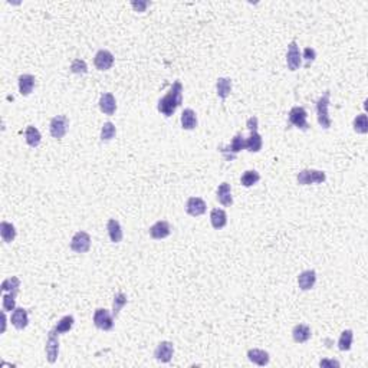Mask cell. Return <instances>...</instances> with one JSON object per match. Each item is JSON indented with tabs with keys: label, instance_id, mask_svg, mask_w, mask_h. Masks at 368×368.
<instances>
[{
	"label": "cell",
	"instance_id": "cell-29",
	"mask_svg": "<svg viewBox=\"0 0 368 368\" xmlns=\"http://www.w3.org/2000/svg\"><path fill=\"white\" fill-rule=\"evenodd\" d=\"M25 137H26V143L31 146V147H37L40 144V140H42V135L39 132V129L33 125H29L26 128V132H25Z\"/></svg>",
	"mask_w": 368,
	"mask_h": 368
},
{
	"label": "cell",
	"instance_id": "cell-6",
	"mask_svg": "<svg viewBox=\"0 0 368 368\" xmlns=\"http://www.w3.org/2000/svg\"><path fill=\"white\" fill-rule=\"evenodd\" d=\"M307 118L308 112L304 107H294L289 111V123L292 124V125H295L296 128L302 129V131H307L308 128H309Z\"/></svg>",
	"mask_w": 368,
	"mask_h": 368
},
{
	"label": "cell",
	"instance_id": "cell-20",
	"mask_svg": "<svg viewBox=\"0 0 368 368\" xmlns=\"http://www.w3.org/2000/svg\"><path fill=\"white\" fill-rule=\"evenodd\" d=\"M262 146H263V141H262V137L259 135L258 131L250 132L249 138L245 140V148L250 153H259Z\"/></svg>",
	"mask_w": 368,
	"mask_h": 368
},
{
	"label": "cell",
	"instance_id": "cell-8",
	"mask_svg": "<svg viewBox=\"0 0 368 368\" xmlns=\"http://www.w3.org/2000/svg\"><path fill=\"white\" fill-rule=\"evenodd\" d=\"M91 247V236L87 232H78L71 240V249L76 253H87Z\"/></svg>",
	"mask_w": 368,
	"mask_h": 368
},
{
	"label": "cell",
	"instance_id": "cell-38",
	"mask_svg": "<svg viewBox=\"0 0 368 368\" xmlns=\"http://www.w3.org/2000/svg\"><path fill=\"white\" fill-rule=\"evenodd\" d=\"M315 58H316L315 49H313V48H305V51H304V59L307 61V68L312 62L315 61Z\"/></svg>",
	"mask_w": 368,
	"mask_h": 368
},
{
	"label": "cell",
	"instance_id": "cell-36",
	"mask_svg": "<svg viewBox=\"0 0 368 368\" xmlns=\"http://www.w3.org/2000/svg\"><path fill=\"white\" fill-rule=\"evenodd\" d=\"M115 132H117L115 125L108 121V123H105L102 125V129H101V140H102V141H110V140H112V138L115 137Z\"/></svg>",
	"mask_w": 368,
	"mask_h": 368
},
{
	"label": "cell",
	"instance_id": "cell-33",
	"mask_svg": "<svg viewBox=\"0 0 368 368\" xmlns=\"http://www.w3.org/2000/svg\"><path fill=\"white\" fill-rule=\"evenodd\" d=\"M19 291H13V292H9V294H4L3 295V311L7 312V311H15L16 309V295H18Z\"/></svg>",
	"mask_w": 368,
	"mask_h": 368
},
{
	"label": "cell",
	"instance_id": "cell-3",
	"mask_svg": "<svg viewBox=\"0 0 368 368\" xmlns=\"http://www.w3.org/2000/svg\"><path fill=\"white\" fill-rule=\"evenodd\" d=\"M93 324L102 331H111L114 328V318L108 309L98 308L93 313Z\"/></svg>",
	"mask_w": 368,
	"mask_h": 368
},
{
	"label": "cell",
	"instance_id": "cell-19",
	"mask_svg": "<svg viewBox=\"0 0 368 368\" xmlns=\"http://www.w3.org/2000/svg\"><path fill=\"white\" fill-rule=\"evenodd\" d=\"M217 200H219L223 206H226V207H229V206L233 204V197H232L230 184L221 183L219 185V188H217Z\"/></svg>",
	"mask_w": 368,
	"mask_h": 368
},
{
	"label": "cell",
	"instance_id": "cell-17",
	"mask_svg": "<svg viewBox=\"0 0 368 368\" xmlns=\"http://www.w3.org/2000/svg\"><path fill=\"white\" fill-rule=\"evenodd\" d=\"M247 358L249 361H252L253 364L259 366V367H265L269 364V354L263 350H258V348H253V350H249L247 351Z\"/></svg>",
	"mask_w": 368,
	"mask_h": 368
},
{
	"label": "cell",
	"instance_id": "cell-13",
	"mask_svg": "<svg viewBox=\"0 0 368 368\" xmlns=\"http://www.w3.org/2000/svg\"><path fill=\"white\" fill-rule=\"evenodd\" d=\"M206 207L207 206H206L204 200L200 199V197H190L187 200V203H185V212L190 216H194V217L204 215Z\"/></svg>",
	"mask_w": 368,
	"mask_h": 368
},
{
	"label": "cell",
	"instance_id": "cell-37",
	"mask_svg": "<svg viewBox=\"0 0 368 368\" xmlns=\"http://www.w3.org/2000/svg\"><path fill=\"white\" fill-rule=\"evenodd\" d=\"M71 71L74 74H79V75H84L88 72V66H87V62L82 61V59H75V61L71 63Z\"/></svg>",
	"mask_w": 368,
	"mask_h": 368
},
{
	"label": "cell",
	"instance_id": "cell-12",
	"mask_svg": "<svg viewBox=\"0 0 368 368\" xmlns=\"http://www.w3.org/2000/svg\"><path fill=\"white\" fill-rule=\"evenodd\" d=\"M93 63H95L96 69H99V71H108L114 65V55L110 51H107V49H101V51L96 52V55L93 58Z\"/></svg>",
	"mask_w": 368,
	"mask_h": 368
},
{
	"label": "cell",
	"instance_id": "cell-1",
	"mask_svg": "<svg viewBox=\"0 0 368 368\" xmlns=\"http://www.w3.org/2000/svg\"><path fill=\"white\" fill-rule=\"evenodd\" d=\"M182 101H183V84L180 81H176L170 91L167 92V95H164L160 101H158V105H157V110L166 115V117H171L176 110L182 105Z\"/></svg>",
	"mask_w": 368,
	"mask_h": 368
},
{
	"label": "cell",
	"instance_id": "cell-21",
	"mask_svg": "<svg viewBox=\"0 0 368 368\" xmlns=\"http://www.w3.org/2000/svg\"><path fill=\"white\" fill-rule=\"evenodd\" d=\"M316 282V274L315 271H305L298 276V285L302 291H309L313 288Z\"/></svg>",
	"mask_w": 368,
	"mask_h": 368
},
{
	"label": "cell",
	"instance_id": "cell-31",
	"mask_svg": "<svg viewBox=\"0 0 368 368\" xmlns=\"http://www.w3.org/2000/svg\"><path fill=\"white\" fill-rule=\"evenodd\" d=\"M259 180H260V174L256 170H247L240 177V183H242V185H245V187H252V185H255V184L258 183Z\"/></svg>",
	"mask_w": 368,
	"mask_h": 368
},
{
	"label": "cell",
	"instance_id": "cell-25",
	"mask_svg": "<svg viewBox=\"0 0 368 368\" xmlns=\"http://www.w3.org/2000/svg\"><path fill=\"white\" fill-rule=\"evenodd\" d=\"M0 236L3 239V242H6V243L13 242L15 238H16V229H15V226L12 223H9V221H1L0 223Z\"/></svg>",
	"mask_w": 368,
	"mask_h": 368
},
{
	"label": "cell",
	"instance_id": "cell-15",
	"mask_svg": "<svg viewBox=\"0 0 368 368\" xmlns=\"http://www.w3.org/2000/svg\"><path fill=\"white\" fill-rule=\"evenodd\" d=\"M170 233H171V229H170L168 221H166V220H160L150 227V236L155 240L166 239L167 236H170Z\"/></svg>",
	"mask_w": 368,
	"mask_h": 368
},
{
	"label": "cell",
	"instance_id": "cell-16",
	"mask_svg": "<svg viewBox=\"0 0 368 368\" xmlns=\"http://www.w3.org/2000/svg\"><path fill=\"white\" fill-rule=\"evenodd\" d=\"M99 108L104 114L107 115H114L115 111H117V102H115V98L112 93L107 92V93H102L101 98H99Z\"/></svg>",
	"mask_w": 368,
	"mask_h": 368
},
{
	"label": "cell",
	"instance_id": "cell-40",
	"mask_svg": "<svg viewBox=\"0 0 368 368\" xmlns=\"http://www.w3.org/2000/svg\"><path fill=\"white\" fill-rule=\"evenodd\" d=\"M131 4L135 9V12H146V9L148 6V1H132Z\"/></svg>",
	"mask_w": 368,
	"mask_h": 368
},
{
	"label": "cell",
	"instance_id": "cell-39",
	"mask_svg": "<svg viewBox=\"0 0 368 368\" xmlns=\"http://www.w3.org/2000/svg\"><path fill=\"white\" fill-rule=\"evenodd\" d=\"M258 118L256 117H250L249 120H247V123H246V127H247V129L250 131V132H253V131H258Z\"/></svg>",
	"mask_w": 368,
	"mask_h": 368
},
{
	"label": "cell",
	"instance_id": "cell-22",
	"mask_svg": "<svg viewBox=\"0 0 368 368\" xmlns=\"http://www.w3.org/2000/svg\"><path fill=\"white\" fill-rule=\"evenodd\" d=\"M292 337H294L295 342L304 344V342H307L308 339L311 338V328L308 325H305V324H299V325H296L292 330Z\"/></svg>",
	"mask_w": 368,
	"mask_h": 368
},
{
	"label": "cell",
	"instance_id": "cell-35",
	"mask_svg": "<svg viewBox=\"0 0 368 368\" xmlns=\"http://www.w3.org/2000/svg\"><path fill=\"white\" fill-rule=\"evenodd\" d=\"M127 296L124 295L123 292H118V294H115V296H114V302H112V315L114 316H117L118 313H120V311L123 309L125 305H127Z\"/></svg>",
	"mask_w": 368,
	"mask_h": 368
},
{
	"label": "cell",
	"instance_id": "cell-26",
	"mask_svg": "<svg viewBox=\"0 0 368 368\" xmlns=\"http://www.w3.org/2000/svg\"><path fill=\"white\" fill-rule=\"evenodd\" d=\"M182 127L184 129H194L197 127V115L191 108L184 110L182 114Z\"/></svg>",
	"mask_w": 368,
	"mask_h": 368
},
{
	"label": "cell",
	"instance_id": "cell-2",
	"mask_svg": "<svg viewBox=\"0 0 368 368\" xmlns=\"http://www.w3.org/2000/svg\"><path fill=\"white\" fill-rule=\"evenodd\" d=\"M330 108V91H327L318 101H316V115H318V124L328 129L331 127V117L328 112Z\"/></svg>",
	"mask_w": 368,
	"mask_h": 368
},
{
	"label": "cell",
	"instance_id": "cell-32",
	"mask_svg": "<svg viewBox=\"0 0 368 368\" xmlns=\"http://www.w3.org/2000/svg\"><path fill=\"white\" fill-rule=\"evenodd\" d=\"M20 286V279L18 276H12L3 280L1 283V291L3 292H13V291H19Z\"/></svg>",
	"mask_w": 368,
	"mask_h": 368
},
{
	"label": "cell",
	"instance_id": "cell-41",
	"mask_svg": "<svg viewBox=\"0 0 368 368\" xmlns=\"http://www.w3.org/2000/svg\"><path fill=\"white\" fill-rule=\"evenodd\" d=\"M319 367H339V363L334 360H322L319 361Z\"/></svg>",
	"mask_w": 368,
	"mask_h": 368
},
{
	"label": "cell",
	"instance_id": "cell-24",
	"mask_svg": "<svg viewBox=\"0 0 368 368\" xmlns=\"http://www.w3.org/2000/svg\"><path fill=\"white\" fill-rule=\"evenodd\" d=\"M35 88V76H32L29 74H23L19 76V92L22 95H29Z\"/></svg>",
	"mask_w": 368,
	"mask_h": 368
},
{
	"label": "cell",
	"instance_id": "cell-9",
	"mask_svg": "<svg viewBox=\"0 0 368 368\" xmlns=\"http://www.w3.org/2000/svg\"><path fill=\"white\" fill-rule=\"evenodd\" d=\"M242 150H245V138H243L242 134H236L229 147H220V151L224 154L226 160H230V161L236 157V154L240 153Z\"/></svg>",
	"mask_w": 368,
	"mask_h": 368
},
{
	"label": "cell",
	"instance_id": "cell-10",
	"mask_svg": "<svg viewBox=\"0 0 368 368\" xmlns=\"http://www.w3.org/2000/svg\"><path fill=\"white\" fill-rule=\"evenodd\" d=\"M68 125H69V121L65 115H56L51 120V135L56 140H61L62 137L66 134L68 131Z\"/></svg>",
	"mask_w": 368,
	"mask_h": 368
},
{
	"label": "cell",
	"instance_id": "cell-27",
	"mask_svg": "<svg viewBox=\"0 0 368 368\" xmlns=\"http://www.w3.org/2000/svg\"><path fill=\"white\" fill-rule=\"evenodd\" d=\"M216 90H217V95L221 99H226L232 91V81L229 78H219L216 84Z\"/></svg>",
	"mask_w": 368,
	"mask_h": 368
},
{
	"label": "cell",
	"instance_id": "cell-4",
	"mask_svg": "<svg viewBox=\"0 0 368 368\" xmlns=\"http://www.w3.org/2000/svg\"><path fill=\"white\" fill-rule=\"evenodd\" d=\"M296 180L301 185L308 184H321L327 180V174L319 170H302L298 173Z\"/></svg>",
	"mask_w": 368,
	"mask_h": 368
},
{
	"label": "cell",
	"instance_id": "cell-23",
	"mask_svg": "<svg viewBox=\"0 0 368 368\" xmlns=\"http://www.w3.org/2000/svg\"><path fill=\"white\" fill-rule=\"evenodd\" d=\"M210 221H212V226L215 227L216 230L223 229L227 224V215H226V212L221 210V209H213L212 213H210Z\"/></svg>",
	"mask_w": 368,
	"mask_h": 368
},
{
	"label": "cell",
	"instance_id": "cell-28",
	"mask_svg": "<svg viewBox=\"0 0 368 368\" xmlns=\"http://www.w3.org/2000/svg\"><path fill=\"white\" fill-rule=\"evenodd\" d=\"M74 322H75L74 316H72V315H66V316H63V318H61V319L58 321V324L55 325L54 330H55V332H58V334H66V332H69V331L72 330Z\"/></svg>",
	"mask_w": 368,
	"mask_h": 368
},
{
	"label": "cell",
	"instance_id": "cell-18",
	"mask_svg": "<svg viewBox=\"0 0 368 368\" xmlns=\"http://www.w3.org/2000/svg\"><path fill=\"white\" fill-rule=\"evenodd\" d=\"M107 230H108V235H110L111 242L120 243V242L123 240V229H121V224H120L118 220L110 219L108 223H107Z\"/></svg>",
	"mask_w": 368,
	"mask_h": 368
},
{
	"label": "cell",
	"instance_id": "cell-30",
	"mask_svg": "<svg viewBox=\"0 0 368 368\" xmlns=\"http://www.w3.org/2000/svg\"><path fill=\"white\" fill-rule=\"evenodd\" d=\"M352 339H354V332L351 330H345L341 337H339V341H338V348L341 351H348L351 350V345H352Z\"/></svg>",
	"mask_w": 368,
	"mask_h": 368
},
{
	"label": "cell",
	"instance_id": "cell-11",
	"mask_svg": "<svg viewBox=\"0 0 368 368\" xmlns=\"http://www.w3.org/2000/svg\"><path fill=\"white\" fill-rule=\"evenodd\" d=\"M174 354V347L171 342L168 341H163L157 345L155 351H154V357L157 361L160 363H170Z\"/></svg>",
	"mask_w": 368,
	"mask_h": 368
},
{
	"label": "cell",
	"instance_id": "cell-7",
	"mask_svg": "<svg viewBox=\"0 0 368 368\" xmlns=\"http://www.w3.org/2000/svg\"><path fill=\"white\" fill-rule=\"evenodd\" d=\"M302 63V55H301V51H299V46L298 43L294 40L289 43L288 46V54H286V65H288V69L289 71H296L299 69Z\"/></svg>",
	"mask_w": 368,
	"mask_h": 368
},
{
	"label": "cell",
	"instance_id": "cell-5",
	"mask_svg": "<svg viewBox=\"0 0 368 368\" xmlns=\"http://www.w3.org/2000/svg\"><path fill=\"white\" fill-rule=\"evenodd\" d=\"M58 332H55V330L49 331L48 338H46V358L51 364L56 363L58 355H59V339H58Z\"/></svg>",
	"mask_w": 368,
	"mask_h": 368
},
{
	"label": "cell",
	"instance_id": "cell-34",
	"mask_svg": "<svg viewBox=\"0 0 368 368\" xmlns=\"http://www.w3.org/2000/svg\"><path fill=\"white\" fill-rule=\"evenodd\" d=\"M354 129L358 134H367L368 132V118L366 114H360L354 120Z\"/></svg>",
	"mask_w": 368,
	"mask_h": 368
},
{
	"label": "cell",
	"instance_id": "cell-14",
	"mask_svg": "<svg viewBox=\"0 0 368 368\" xmlns=\"http://www.w3.org/2000/svg\"><path fill=\"white\" fill-rule=\"evenodd\" d=\"M10 322L16 330H23L28 327L29 324V316H28V311L25 308H16L10 316Z\"/></svg>",
	"mask_w": 368,
	"mask_h": 368
}]
</instances>
